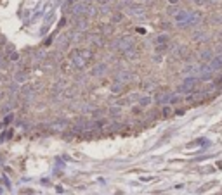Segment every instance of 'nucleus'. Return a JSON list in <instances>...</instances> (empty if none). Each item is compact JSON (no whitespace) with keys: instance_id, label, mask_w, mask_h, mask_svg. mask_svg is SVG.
<instances>
[{"instance_id":"3","label":"nucleus","mask_w":222,"mask_h":195,"mask_svg":"<svg viewBox=\"0 0 222 195\" xmlns=\"http://www.w3.org/2000/svg\"><path fill=\"white\" fill-rule=\"evenodd\" d=\"M196 83H198L196 78H186L184 83L179 86V93H187V92H191V90L196 86Z\"/></svg>"},{"instance_id":"12","label":"nucleus","mask_w":222,"mask_h":195,"mask_svg":"<svg viewBox=\"0 0 222 195\" xmlns=\"http://www.w3.org/2000/svg\"><path fill=\"white\" fill-rule=\"evenodd\" d=\"M66 126H68V123H66V121H57V123H54V124H52V128H54V130H57V131L64 130Z\"/></svg>"},{"instance_id":"15","label":"nucleus","mask_w":222,"mask_h":195,"mask_svg":"<svg viewBox=\"0 0 222 195\" xmlns=\"http://www.w3.org/2000/svg\"><path fill=\"white\" fill-rule=\"evenodd\" d=\"M167 40H168V38H167V35H160V37L156 38V42L160 43V45H163V43L167 42Z\"/></svg>"},{"instance_id":"11","label":"nucleus","mask_w":222,"mask_h":195,"mask_svg":"<svg viewBox=\"0 0 222 195\" xmlns=\"http://www.w3.org/2000/svg\"><path fill=\"white\" fill-rule=\"evenodd\" d=\"M92 73H94V76H103V74L106 73V64H99V66H96Z\"/></svg>"},{"instance_id":"14","label":"nucleus","mask_w":222,"mask_h":195,"mask_svg":"<svg viewBox=\"0 0 222 195\" xmlns=\"http://www.w3.org/2000/svg\"><path fill=\"white\" fill-rule=\"evenodd\" d=\"M122 88H123V85L116 81V83H115L113 86H111V92H113V93H120V92H122Z\"/></svg>"},{"instance_id":"8","label":"nucleus","mask_w":222,"mask_h":195,"mask_svg":"<svg viewBox=\"0 0 222 195\" xmlns=\"http://www.w3.org/2000/svg\"><path fill=\"white\" fill-rule=\"evenodd\" d=\"M210 68L213 69V71H217V69H222V54H220V55H215V57L212 59Z\"/></svg>"},{"instance_id":"22","label":"nucleus","mask_w":222,"mask_h":195,"mask_svg":"<svg viewBox=\"0 0 222 195\" xmlns=\"http://www.w3.org/2000/svg\"><path fill=\"white\" fill-rule=\"evenodd\" d=\"M11 121H12V116H7L5 117V124H7V123H11Z\"/></svg>"},{"instance_id":"10","label":"nucleus","mask_w":222,"mask_h":195,"mask_svg":"<svg viewBox=\"0 0 222 195\" xmlns=\"http://www.w3.org/2000/svg\"><path fill=\"white\" fill-rule=\"evenodd\" d=\"M200 57H201V61H203V62H212V59H213V54H212V50H203Z\"/></svg>"},{"instance_id":"26","label":"nucleus","mask_w":222,"mask_h":195,"mask_svg":"<svg viewBox=\"0 0 222 195\" xmlns=\"http://www.w3.org/2000/svg\"><path fill=\"white\" fill-rule=\"evenodd\" d=\"M220 38H222V35H220Z\"/></svg>"},{"instance_id":"24","label":"nucleus","mask_w":222,"mask_h":195,"mask_svg":"<svg viewBox=\"0 0 222 195\" xmlns=\"http://www.w3.org/2000/svg\"><path fill=\"white\" fill-rule=\"evenodd\" d=\"M168 2H170V4H177V2H179V0H168Z\"/></svg>"},{"instance_id":"23","label":"nucleus","mask_w":222,"mask_h":195,"mask_svg":"<svg viewBox=\"0 0 222 195\" xmlns=\"http://www.w3.org/2000/svg\"><path fill=\"white\" fill-rule=\"evenodd\" d=\"M205 0H195V4H203Z\"/></svg>"},{"instance_id":"21","label":"nucleus","mask_w":222,"mask_h":195,"mask_svg":"<svg viewBox=\"0 0 222 195\" xmlns=\"http://www.w3.org/2000/svg\"><path fill=\"white\" fill-rule=\"evenodd\" d=\"M142 181H151V179H155V178H151V176H142Z\"/></svg>"},{"instance_id":"16","label":"nucleus","mask_w":222,"mask_h":195,"mask_svg":"<svg viewBox=\"0 0 222 195\" xmlns=\"http://www.w3.org/2000/svg\"><path fill=\"white\" fill-rule=\"evenodd\" d=\"M180 100V95L177 93V95H172V97H170V104H177V102Z\"/></svg>"},{"instance_id":"7","label":"nucleus","mask_w":222,"mask_h":195,"mask_svg":"<svg viewBox=\"0 0 222 195\" xmlns=\"http://www.w3.org/2000/svg\"><path fill=\"white\" fill-rule=\"evenodd\" d=\"M201 23V16L200 14H193V16L189 17V21L184 23V24H180L182 28H187V26H195V24H200Z\"/></svg>"},{"instance_id":"1","label":"nucleus","mask_w":222,"mask_h":195,"mask_svg":"<svg viewBox=\"0 0 222 195\" xmlns=\"http://www.w3.org/2000/svg\"><path fill=\"white\" fill-rule=\"evenodd\" d=\"M90 55L92 54L89 52V50H83V48H76V50H73L71 52V61H73V66L75 68H83L87 62V59H90Z\"/></svg>"},{"instance_id":"5","label":"nucleus","mask_w":222,"mask_h":195,"mask_svg":"<svg viewBox=\"0 0 222 195\" xmlns=\"http://www.w3.org/2000/svg\"><path fill=\"white\" fill-rule=\"evenodd\" d=\"M89 4L87 2H78L75 7H73V16H82V14H87L89 12Z\"/></svg>"},{"instance_id":"2","label":"nucleus","mask_w":222,"mask_h":195,"mask_svg":"<svg viewBox=\"0 0 222 195\" xmlns=\"http://www.w3.org/2000/svg\"><path fill=\"white\" fill-rule=\"evenodd\" d=\"M115 47L118 48V50H122V52H129L130 48L134 47V42H132V38H120L118 42L115 43Z\"/></svg>"},{"instance_id":"20","label":"nucleus","mask_w":222,"mask_h":195,"mask_svg":"<svg viewBox=\"0 0 222 195\" xmlns=\"http://www.w3.org/2000/svg\"><path fill=\"white\" fill-rule=\"evenodd\" d=\"M122 21V16H120V14H115L113 16V23H120Z\"/></svg>"},{"instance_id":"17","label":"nucleus","mask_w":222,"mask_h":195,"mask_svg":"<svg viewBox=\"0 0 222 195\" xmlns=\"http://www.w3.org/2000/svg\"><path fill=\"white\" fill-rule=\"evenodd\" d=\"M26 79V74L24 73H17L16 74V81H24Z\"/></svg>"},{"instance_id":"18","label":"nucleus","mask_w":222,"mask_h":195,"mask_svg":"<svg viewBox=\"0 0 222 195\" xmlns=\"http://www.w3.org/2000/svg\"><path fill=\"white\" fill-rule=\"evenodd\" d=\"M163 116L167 117V116H170V114H172V109H170V107H163V112H162Z\"/></svg>"},{"instance_id":"25","label":"nucleus","mask_w":222,"mask_h":195,"mask_svg":"<svg viewBox=\"0 0 222 195\" xmlns=\"http://www.w3.org/2000/svg\"><path fill=\"white\" fill-rule=\"evenodd\" d=\"M111 2H115V0H104V4H111Z\"/></svg>"},{"instance_id":"19","label":"nucleus","mask_w":222,"mask_h":195,"mask_svg":"<svg viewBox=\"0 0 222 195\" xmlns=\"http://www.w3.org/2000/svg\"><path fill=\"white\" fill-rule=\"evenodd\" d=\"M193 38H195V40H203V38H205V35H203L201 31H198L196 35H193Z\"/></svg>"},{"instance_id":"6","label":"nucleus","mask_w":222,"mask_h":195,"mask_svg":"<svg viewBox=\"0 0 222 195\" xmlns=\"http://www.w3.org/2000/svg\"><path fill=\"white\" fill-rule=\"evenodd\" d=\"M170 97H172V95L168 93V92H160V93H156L155 100H156L158 104H167V102H170Z\"/></svg>"},{"instance_id":"9","label":"nucleus","mask_w":222,"mask_h":195,"mask_svg":"<svg viewBox=\"0 0 222 195\" xmlns=\"http://www.w3.org/2000/svg\"><path fill=\"white\" fill-rule=\"evenodd\" d=\"M130 79H132V74H130L129 71H122V73H118V76H116V81L122 83V85H123L125 81H130Z\"/></svg>"},{"instance_id":"13","label":"nucleus","mask_w":222,"mask_h":195,"mask_svg":"<svg viewBox=\"0 0 222 195\" xmlns=\"http://www.w3.org/2000/svg\"><path fill=\"white\" fill-rule=\"evenodd\" d=\"M149 104H151V97H141L139 99V106L141 107H147Z\"/></svg>"},{"instance_id":"4","label":"nucleus","mask_w":222,"mask_h":195,"mask_svg":"<svg viewBox=\"0 0 222 195\" xmlns=\"http://www.w3.org/2000/svg\"><path fill=\"white\" fill-rule=\"evenodd\" d=\"M193 16V14H191L189 11H184V9H182V11H177L175 12V16H173V19H175V23H177V24H184V23H187L189 21V17Z\"/></svg>"}]
</instances>
